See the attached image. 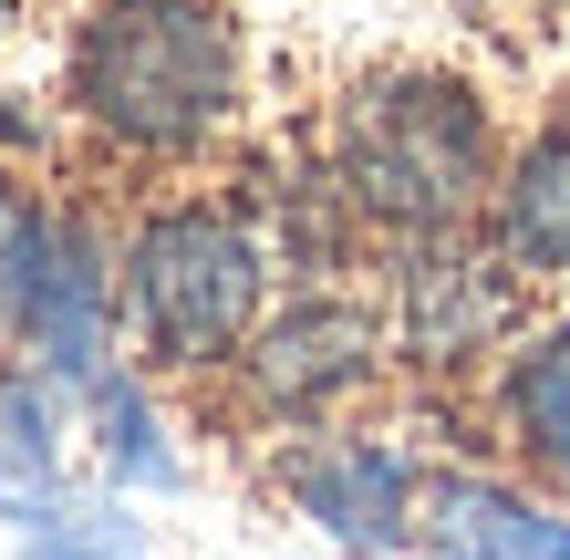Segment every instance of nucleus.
<instances>
[{
    "label": "nucleus",
    "mask_w": 570,
    "mask_h": 560,
    "mask_svg": "<svg viewBox=\"0 0 570 560\" xmlns=\"http://www.w3.org/2000/svg\"><path fill=\"white\" fill-rule=\"evenodd\" d=\"M83 478L115 488V499H187L197 488V446L177 425V384H156L136 353L83 384Z\"/></svg>",
    "instance_id": "obj_11"
},
{
    "label": "nucleus",
    "mask_w": 570,
    "mask_h": 560,
    "mask_svg": "<svg viewBox=\"0 0 570 560\" xmlns=\"http://www.w3.org/2000/svg\"><path fill=\"white\" fill-rule=\"evenodd\" d=\"M115 281H125V353L177 384L208 394L239 343L259 333V312L291 291L259 197L208 167V177H146L115 208Z\"/></svg>",
    "instance_id": "obj_2"
},
{
    "label": "nucleus",
    "mask_w": 570,
    "mask_h": 560,
    "mask_svg": "<svg viewBox=\"0 0 570 560\" xmlns=\"http://www.w3.org/2000/svg\"><path fill=\"white\" fill-rule=\"evenodd\" d=\"M394 394H405V364H394L384 291L353 271V281H291L239 343V364L208 384V405L249 446H281V436H312V425L374 415Z\"/></svg>",
    "instance_id": "obj_4"
},
{
    "label": "nucleus",
    "mask_w": 570,
    "mask_h": 560,
    "mask_svg": "<svg viewBox=\"0 0 570 560\" xmlns=\"http://www.w3.org/2000/svg\"><path fill=\"white\" fill-rule=\"evenodd\" d=\"M466 425L498 468H519L529 488H550L570 509V291L540 302V322L519 333V353L466 394Z\"/></svg>",
    "instance_id": "obj_8"
},
{
    "label": "nucleus",
    "mask_w": 570,
    "mask_h": 560,
    "mask_svg": "<svg viewBox=\"0 0 570 560\" xmlns=\"http://www.w3.org/2000/svg\"><path fill=\"white\" fill-rule=\"evenodd\" d=\"M0 353L62 374L73 394L125 364V281H115V208L105 197L42 187L31 228L0 259Z\"/></svg>",
    "instance_id": "obj_6"
},
{
    "label": "nucleus",
    "mask_w": 570,
    "mask_h": 560,
    "mask_svg": "<svg viewBox=\"0 0 570 560\" xmlns=\"http://www.w3.org/2000/svg\"><path fill=\"white\" fill-rule=\"evenodd\" d=\"M478 228L540 302L570 291V94L540 105L529 125H509V156H498V187H488Z\"/></svg>",
    "instance_id": "obj_10"
},
{
    "label": "nucleus",
    "mask_w": 570,
    "mask_h": 560,
    "mask_svg": "<svg viewBox=\"0 0 570 560\" xmlns=\"http://www.w3.org/2000/svg\"><path fill=\"white\" fill-rule=\"evenodd\" d=\"M83 478V394L0 353V488H73Z\"/></svg>",
    "instance_id": "obj_12"
},
{
    "label": "nucleus",
    "mask_w": 570,
    "mask_h": 560,
    "mask_svg": "<svg viewBox=\"0 0 570 560\" xmlns=\"http://www.w3.org/2000/svg\"><path fill=\"white\" fill-rule=\"evenodd\" d=\"M425 478H435V446L415 425H394L384 405L259 446V488H271L332 560H405L425 540Z\"/></svg>",
    "instance_id": "obj_7"
},
{
    "label": "nucleus",
    "mask_w": 570,
    "mask_h": 560,
    "mask_svg": "<svg viewBox=\"0 0 570 560\" xmlns=\"http://www.w3.org/2000/svg\"><path fill=\"white\" fill-rule=\"evenodd\" d=\"M21 11L31 0H0V62H11V42H21Z\"/></svg>",
    "instance_id": "obj_14"
},
{
    "label": "nucleus",
    "mask_w": 570,
    "mask_h": 560,
    "mask_svg": "<svg viewBox=\"0 0 570 560\" xmlns=\"http://www.w3.org/2000/svg\"><path fill=\"white\" fill-rule=\"evenodd\" d=\"M498 156H509V115L466 62H374L322 115V167L374 249L478 228Z\"/></svg>",
    "instance_id": "obj_3"
},
{
    "label": "nucleus",
    "mask_w": 570,
    "mask_h": 560,
    "mask_svg": "<svg viewBox=\"0 0 570 560\" xmlns=\"http://www.w3.org/2000/svg\"><path fill=\"white\" fill-rule=\"evenodd\" d=\"M0 560H156V530H146V499H115V488H83L62 519L0 540Z\"/></svg>",
    "instance_id": "obj_13"
},
{
    "label": "nucleus",
    "mask_w": 570,
    "mask_h": 560,
    "mask_svg": "<svg viewBox=\"0 0 570 560\" xmlns=\"http://www.w3.org/2000/svg\"><path fill=\"white\" fill-rule=\"evenodd\" d=\"M425 560H570V509L498 456H435L425 478Z\"/></svg>",
    "instance_id": "obj_9"
},
{
    "label": "nucleus",
    "mask_w": 570,
    "mask_h": 560,
    "mask_svg": "<svg viewBox=\"0 0 570 560\" xmlns=\"http://www.w3.org/2000/svg\"><path fill=\"white\" fill-rule=\"evenodd\" d=\"M73 146L115 177H208L249 136L239 0H83L52 62Z\"/></svg>",
    "instance_id": "obj_1"
},
{
    "label": "nucleus",
    "mask_w": 570,
    "mask_h": 560,
    "mask_svg": "<svg viewBox=\"0 0 570 560\" xmlns=\"http://www.w3.org/2000/svg\"><path fill=\"white\" fill-rule=\"evenodd\" d=\"M374 291H384L405 384H415V394H446V405H466V394L519 353V333L540 322V291L488 249V228L374 249Z\"/></svg>",
    "instance_id": "obj_5"
}]
</instances>
